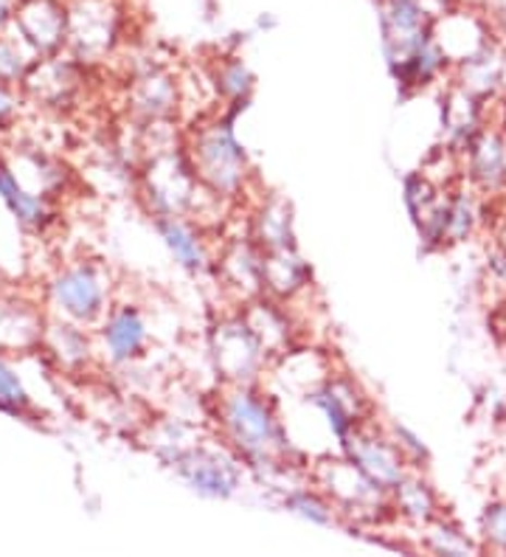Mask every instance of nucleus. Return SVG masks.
<instances>
[{"label":"nucleus","mask_w":506,"mask_h":557,"mask_svg":"<svg viewBox=\"0 0 506 557\" xmlns=\"http://www.w3.org/2000/svg\"><path fill=\"white\" fill-rule=\"evenodd\" d=\"M225 434L250 465H279L287 454L282 429L268 403L250 388H234L220 403Z\"/></svg>","instance_id":"f257e3e1"},{"label":"nucleus","mask_w":506,"mask_h":557,"mask_svg":"<svg viewBox=\"0 0 506 557\" xmlns=\"http://www.w3.org/2000/svg\"><path fill=\"white\" fill-rule=\"evenodd\" d=\"M192 166H195L202 184H209L217 195L220 191L234 195L236 189H243L245 175H248V161H245L239 141L234 138L231 122H220L200 129V136L192 147Z\"/></svg>","instance_id":"f03ea898"},{"label":"nucleus","mask_w":506,"mask_h":557,"mask_svg":"<svg viewBox=\"0 0 506 557\" xmlns=\"http://www.w3.org/2000/svg\"><path fill=\"white\" fill-rule=\"evenodd\" d=\"M378 14L388 69L433 37L436 14L425 0H378Z\"/></svg>","instance_id":"7ed1b4c3"},{"label":"nucleus","mask_w":506,"mask_h":557,"mask_svg":"<svg viewBox=\"0 0 506 557\" xmlns=\"http://www.w3.org/2000/svg\"><path fill=\"white\" fill-rule=\"evenodd\" d=\"M169 462L175 465L177 476L200 496L229 498L243 484V468L236 465L234 456L214 448H177L169 456Z\"/></svg>","instance_id":"20e7f679"},{"label":"nucleus","mask_w":506,"mask_h":557,"mask_svg":"<svg viewBox=\"0 0 506 557\" xmlns=\"http://www.w3.org/2000/svg\"><path fill=\"white\" fill-rule=\"evenodd\" d=\"M214 360L217 369H223L231 383L245 386L262 369L264 341L259 338L250 321H225V324L217 326L214 333Z\"/></svg>","instance_id":"39448f33"},{"label":"nucleus","mask_w":506,"mask_h":557,"mask_svg":"<svg viewBox=\"0 0 506 557\" xmlns=\"http://www.w3.org/2000/svg\"><path fill=\"white\" fill-rule=\"evenodd\" d=\"M461 158H465V177L479 195L495 198L506 191V138L498 129H481Z\"/></svg>","instance_id":"423d86ee"},{"label":"nucleus","mask_w":506,"mask_h":557,"mask_svg":"<svg viewBox=\"0 0 506 557\" xmlns=\"http://www.w3.org/2000/svg\"><path fill=\"white\" fill-rule=\"evenodd\" d=\"M344 448L349 450L351 462L358 465L383 493H388V490L394 493V487L408 476L405 473V462L408 459H405L403 450L397 448L394 440H374V436H363L358 431V434L346 442Z\"/></svg>","instance_id":"0eeeda50"},{"label":"nucleus","mask_w":506,"mask_h":557,"mask_svg":"<svg viewBox=\"0 0 506 557\" xmlns=\"http://www.w3.org/2000/svg\"><path fill=\"white\" fill-rule=\"evenodd\" d=\"M456 85L479 96L481 102L498 99L506 90V48L493 37L476 54L456 62Z\"/></svg>","instance_id":"6e6552de"},{"label":"nucleus","mask_w":506,"mask_h":557,"mask_svg":"<svg viewBox=\"0 0 506 557\" xmlns=\"http://www.w3.org/2000/svg\"><path fill=\"white\" fill-rule=\"evenodd\" d=\"M54 296L74 319H94L99 315L101 301H104L99 278L85 268L67 271L54 285Z\"/></svg>","instance_id":"1a4fd4ad"},{"label":"nucleus","mask_w":506,"mask_h":557,"mask_svg":"<svg viewBox=\"0 0 506 557\" xmlns=\"http://www.w3.org/2000/svg\"><path fill=\"white\" fill-rule=\"evenodd\" d=\"M312 406L326 417L332 434L341 440V445L358 434V400H351V395L346 388H341L337 383L326 381L324 386H318L310 395Z\"/></svg>","instance_id":"9d476101"},{"label":"nucleus","mask_w":506,"mask_h":557,"mask_svg":"<svg viewBox=\"0 0 506 557\" xmlns=\"http://www.w3.org/2000/svg\"><path fill=\"white\" fill-rule=\"evenodd\" d=\"M156 225L158 234H161L163 243H166V248L175 253V259L186 268V271H206V265H209V251H206L200 234H195L192 225H186L181 218H175V214H161Z\"/></svg>","instance_id":"9b49d317"},{"label":"nucleus","mask_w":506,"mask_h":557,"mask_svg":"<svg viewBox=\"0 0 506 557\" xmlns=\"http://www.w3.org/2000/svg\"><path fill=\"white\" fill-rule=\"evenodd\" d=\"M104 344L113 360H133L147 347V324L135 307H122L104 326Z\"/></svg>","instance_id":"f8f14e48"},{"label":"nucleus","mask_w":506,"mask_h":557,"mask_svg":"<svg viewBox=\"0 0 506 557\" xmlns=\"http://www.w3.org/2000/svg\"><path fill=\"white\" fill-rule=\"evenodd\" d=\"M394 496H397L399 512H403L405 518H411L414 523L428 527V523H433L439 516H442L431 484L422 482L419 476H405L403 482L394 487Z\"/></svg>","instance_id":"ddd939ff"},{"label":"nucleus","mask_w":506,"mask_h":557,"mask_svg":"<svg viewBox=\"0 0 506 557\" xmlns=\"http://www.w3.org/2000/svg\"><path fill=\"white\" fill-rule=\"evenodd\" d=\"M479 225V206L470 191L456 189L447 195V245L465 243Z\"/></svg>","instance_id":"4468645a"},{"label":"nucleus","mask_w":506,"mask_h":557,"mask_svg":"<svg viewBox=\"0 0 506 557\" xmlns=\"http://www.w3.org/2000/svg\"><path fill=\"white\" fill-rule=\"evenodd\" d=\"M428 535H431L428 537V546H431L433 552H439V555H472V552L481 549V546L476 544L472 537H467L456 523L442 521V518L428 523Z\"/></svg>","instance_id":"2eb2a0df"},{"label":"nucleus","mask_w":506,"mask_h":557,"mask_svg":"<svg viewBox=\"0 0 506 557\" xmlns=\"http://www.w3.org/2000/svg\"><path fill=\"white\" fill-rule=\"evenodd\" d=\"M0 195H3L9 209H12L23 223H42V218H46V209H42L40 200L26 195L3 163H0Z\"/></svg>","instance_id":"dca6fc26"},{"label":"nucleus","mask_w":506,"mask_h":557,"mask_svg":"<svg viewBox=\"0 0 506 557\" xmlns=\"http://www.w3.org/2000/svg\"><path fill=\"white\" fill-rule=\"evenodd\" d=\"M217 88L223 90L225 99H234L236 104H243L248 99L250 88H254V74L239 57H229L217 69Z\"/></svg>","instance_id":"f3484780"},{"label":"nucleus","mask_w":506,"mask_h":557,"mask_svg":"<svg viewBox=\"0 0 506 557\" xmlns=\"http://www.w3.org/2000/svg\"><path fill=\"white\" fill-rule=\"evenodd\" d=\"M287 510H293L296 516L307 518L312 523H332L335 521V512H332V504L312 493V490H293L291 496L284 498Z\"/></svg>","instance_id":"a211bd4d"},{"label":"nucleus","mask_w":506,"mask_h":557,"mask_svg":"<svg viewBox=\"0 0 506 557\" xmlns=\"http://www.w3.org/2000/svg\"><path fill=\"white\" fill-rule=\"evenodd\" d=\"M481 537H484L486 549L506 555V502L486 504L484 516H481Z\"/></svg>","instance_id":"6ab92c4d"},{"label":"nucleus","mask_w":506,"mask_h":557,"mask_svg":"<svg viewBox=\"0 0 506 557\" xmlns=\"http://www.w3.org/2000/svg\"><path fill=\"white\" fill-rule=\"evenodd\" d=\"M26 406H28L26 392L21 388L17 377L9 372V367L0 363V408H3V411H12V414H21Z\"/></svg>","instance_id":"aec40b11"},{"label":"nucleus","mask_w":506,"mask_h":557,"mask_svg":"<svg viewBox=\"0 0 506 557\" xmlns=\"http://www.w3.org/2000/svg\"><path fill=\"white\" fill-rule=\"evenodd\" d=\"M394 442H397V448L403 450V456L408 462H428V459H431V454H428V448L422 445V440H419L414 431L405 429V425H394Z\"/></svg>","instance_id":"412c9836"},{"label":"nucleus","mask_w":506,"mask_h":557,"mask_svg":"<svg viewBox=\"0 0 506 557\" xmlns=\"http://www.w3.org/2000/svg\"><path fill=\"white\" fill-rule=\"evenodd\" d=\"M481 12L490 21L493 32L506 35V0H481Z\"/></svg>","instance_id":"4be33fe9"},{"label":"nucleus","mask_w":506,"mask_h":557,"mask_svg":"<svg viewBox=\"0 0 506 557\" xmlns=\"http://www.w3.org/2000/svg\"><path fill=\"white\" fill-rule=\"evenodd\" d=\"M495 129L506 138V90L498 96V110H495Z\"/></svg>","instance_id":"5701e85b"},{"label":"nucleus","mask_w":506,"mask_h":557,"mask_svg":"<svg viewBox=\"0 0 506 557\" xmlns=\"http://www.w3.org/2000/svg\"><path fill=\"white\" fill-rule=\"evenodd\" d=\"M279 26V21H276V14H270V12H262L257 17V32H273V28Z\"/></svg>","instance_id":"b1692460"},{"label":"nucleus","mask_w":506,"mask_h":557,"mask_svg":"<svg viewBox=\"0 0 506 557\" xmlns=\"http://www.w3.org/2000/svg\"><path fill=\"white\" fill-rule=\"evenodd\" d=\"M501 243L506 245V218H504V228H501Z\"/></svg>","instance_id":"393cba45"}]
</instances>
